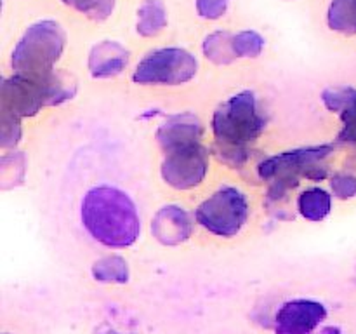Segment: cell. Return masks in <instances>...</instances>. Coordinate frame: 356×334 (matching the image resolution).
I'll return each mask as SVG.
<instances>
[{"mask_svg":"<svg viewBox=\"0 0 356 334\" xmlns=\"http://www.w3.org/2000/svg\"><path fill=\"white\" fill-rule=\"evenodd\" d=\"M82 223L94 240L113 249L131 247L141 233L134 202L125 191L108 184L87 191L82 200Z\"/></svg>","mask_w":356,"mask_h":334,"instance_id":"1","label":"cell"},{"mask_svg":"<svg viewBox=\"0 0 356 334\" xmlns=\"http://www.w3.org/2000/svg\"><path fill=\"white\" fill-rule=\"evenodd\" d=\"M66 47V33L56 21L44 19L31 24L17 40L10 56L14 75L40 77L56 72V63Z\"/></svg>","mask_w":356,"mask_h":334,"instance_id":"2","label":"cell"},{"mask_svg":"<svg viewBox=\"0 0 356 334\" xmlns=\"http://www.w3.org/2000/svg\"><path fill=\"white\" fill-rule=\"evenodd\" d=\"M212 132L225 153H243V146L259 138L264 118L257 110V101L250 90L235 94L214 111Z\"/></svg>","mask_w":356,"mask_h":334,"instance_id":"3","label":"cell"},{"mask_svg":"<svg viewBox=\"0 0 356 334\" xmlns=\"http://www.w3.org/2000/svg\"><path fill=\"white\" fill-rule=\"evenodd\" d=\"M249 200L240 190L226 186L205 198L195 211V219L202 228L216 237H235L249 219Z\"/></svg>","mask_w":356,"mask_h":334,"instance_id":"4","label":"cell"},{"mask_svg":"<svg viewBox=\"0 0 356 334\" xmlns=\"http://www.w3.org/2000/svg\"><path fill=\"white\" fill-rule=\"evenodd\" d=\"M198 61L181 47H163L148 52L136 65L132 80L141 86H181L195 79Z\"/></svg>","mask_w":356,"mask_h":334,"instance_id":"5","label":"cell"},{"mask_svg":"<svg viewBox=\"0 0 356 334\" xmlns=\"http://www.w3.org/2000/svg\"><path fill=\"white\" fill-rule=\"evenodd\" d=\"M330 152L332 146H313L270 157L259 166V176L263 180L277 181V184H284L285 181L298 183L299 177L306 176L323 177L325 173H320V162Z\"/></svg>","mask_w":356,"mask_h":334,"instance_id":"6","label":"cell"},{"mask_svg":"<svg viewBox=\"0 0 356 334\" xmlns=\"http://www.w3.org/2000/svg\"><path fill=\"white\" fill-rule=\"evenodd\" d=\"M209 157L202 145L167 152L160 166L162 180L174 190H191L205 180Z\"/></svg>","mask_w":356,"mask_h":334,"instance_id":"7","label":"cell"},{"mask_svg":"<svg viewBox=\"0 0 356 334\" xmlns=\"http://www.w3.org/2000/svg\"><path fill=\"white\" fill-rule=\"evenodd\" d=\"M327 310L313 299H294L277 312V334H312L325 320Z\"/></svg>","mask_w":356,"mask_h":334,"instance_id":"8","label":"cell"},{"mask_svg":"<svg viewBox=\"0 0 356 334\" xmlns=\"http://www.w3.org/2000/svg\"><path fill=\"white\" fill-rule=\"evenodd\" d=\"M152 232L159 242L165 246H179L186 242L193 233V223L184 209L177 205H167L155 214Z\"/></svg>","mask_w":356,"mask_h":334,"instance_id":"9","label":"cell"},{"mask_svg":"<svg viewBox=\"0 0 356 334\" xmlns=\"http://www.w3.org/2000/svg\"><path fill=\"white\" fill-rule=\"evenodd\" d=\"M204 127L197 118L184 115V117H172L162 124L156 131V141L163 153L172 152V150L188 148V146L200 145Z\"/></svg>","mask_w":356,"mask_h":334,"instance_id":"10","label":"cell"},{"mask_svg":"<svg viewBox=\"0 0 356 334\" xmlns=\"http://www.w3.org/2000/svg\"><path fill=\"white\" fill-rule=\"evenodd\" d=\"M131 52L115 40H103L89 52V72L94 79L117 77L127 68Z\"/></svg>","mask_w":356,"mask_h":334,"instance_id":"11","label":"cell"},{"mask_svg":"<svg viewBox=\"0 0 356 334\" xmlns=\"http://www.w3.org/2000/svg\"><path fill=\"white\" fill-rule=\"evenodd\" d=\"M167 28V9L162 0H143L136 16V31L141 37L152 38Z\"/></svg>","mask_w":356,"mask_h":334,"instance_id":"12","label":"cell"},{"mask_svg":"<svg viewBox=\"0 0 356 334\" xmlns=\"http://www.w3.org/2000/svg\"><path fill=\"white\" fill-rule=\"evenodd\" d=\"M332 207V195L323 188H309L298 198V209L308 221H322Z\"/></svg>","mask_w":356,"mask_h":334,"instance_id":"13","label":"cell"},{"mask_svg":"<svg viewBox=\"0 0 356 334\" xmlns=\"http://www.w3.org/2000/svg\"><path fill=\"white\" fill-rule=\"evenodd\" d=\"M327 24L337 33L356 35V0H330Z\"/></svg>","mask_w":356,"mask_h":334,"instance_id":"14","label":"cell"},{"mask_svg":"<svg viewBox=\"0 0 356 334\" xmlns=\"http://www.w3.org/2000/svg\"><path fill=\"white\" fill-rule=\"evenodd\" d=\"M202 49H204L205 58L214 65H229L236 59L235 49H233V35L229 31L218 30L209 33Z\"/></svg>","mask_w":356,"mask_h":334,"instance_id":"15","label":"cell"},{"mask_svg":"<svg viewBox=\"0 0 356 334\" xmlns=\"http://www.w3.org/2000/svg\"><path fill=\"white\" fill-rule=\"evenodd\" d=\"M92 275L99 282H113V284H122L127 280L129 268L125 260L120 256H106L96 261L92 267Z\"/></svg>","mask_w":356,"mask_h":334,"instance_id":"16","label":"cell"},{"mask_svg":"<svg viewBox=\"0 0 356 334\" xmlns=\"http://www.w3.org/2000/svg\"><path fill=\"white\" fill-rule=\"evenodd\" d=\"M233 49L236 58H257L264 49V38L254 30H242L233 35Z\"/></svg>","mask_w":356,"mask_h":334,"instance_id":"17","label":"cell"},{"mask_svg":"<svg viewBox=\"0 0 356 334\" xmlns=\"http://www.w3.org/2000/svg\"><path fill=\"white\" fill-rule=\"evenodd\" d=\"M322 100L323 104L330 111H337L341 115L356 100V89H351V87H332V89H327L323 93Z\"/></svg>","mask_w":356,"mask_h":334,"instance_id":"18","label":"cell"},{"mask_svg":"<svg viewBox=\"0 0 356 334\" xmlns=\"http://www.w3.org/2000/svg\"><path fill=\"white\" fill-rule=\"evenodd\" d=\"M229 0H197V13L204 19H221L228 13Z\"/></svg>","mask_w":356,"mask_h":334,"instance_id":"19","label":"cell"},{"mask_svg":"<svg viewBox=\"0 0 356 334\" xmlns=\"http://www.w3.org/2000/svg\"><path fill=\"white\" fill-rule=\"evenodd\" d=\"M21 138V124L16 115L2 110V146H13Z\"/></svg>","mask_w":356,"mask_h":334,"instance_id":"20","label":"cell"},{"mask_svg":"<svg viewBox=\"0 0 356 334\" xmlns=\"http://www.w3.org/2000/svg\"><path fill=\"white\" fill-rule=\"evenodd\" d=\"M330 188L337 198H351L356 195V177L351 174H336L330 180Z\"/></svg>","mask_w":356,"mask_h":334,"instance_id":"21","label":"cell"},{"mask_svg":"<svg viewBox=\"0 0 356 334\" xmlns=\"http://www.w3.org/2000/svg\"><path fill=\"white\" fill-rule=\"evenodd\" d=\"M341 120H343V131L339 134L341 141L356 143V100L341 113Z\"/></svg>","mask_w":356,"mask_h":334,"instance_id":"22","label":"cell"},{"mask_svg":"<svg viewBox=\"0 0 356 334\" xmlns=\"http://www.w3.org/2000/svg\"><path fill=\"white\" fill-rule=\"evenodd\" d=\"M320 334H343V333H341L337 327H327V329H323Z\"/></svg>","mask_w":356,"mask_h":334,"instance_id":"23","label":"cell"}]
</instances>
